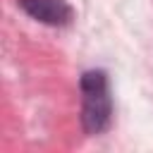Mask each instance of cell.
I'll use <instances>...</instances> for the list:
<instances>
[{
	"instance_id": "6da1fadb",
	"label": "cell",
	"mask_w": 153,
	"mask_h": 153,
	"mask_svg": "<svg viewBox=\"0 0 153 153\" xmlns=\"http://www.w3.org/2000/svg\"><path fill=\"white\" fill-rule=\"evenodd\" d=\"M81 88V127L88 136L103 134L112 122L110 81L103 69H88L79 79Z\"/></svg>"
},
{
	"instance_id": "7a4b0ae2",
	"label": "cell",
	"mask_w": 153,
	"mask_h": 153,
	"mask_svg": "<svg viewBox=\"0 0 153 153\" xmlns=\"http://www.w3.org/2000/svg\"><path fill=\"white\" fill-rule=\"evenodd\" d=\"M19 7L31 19L48 26H67L74 19V10L67 0H19Z\"/></svg>"
}]
</instances>
